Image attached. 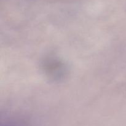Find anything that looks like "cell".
<instances>
[{
  "instance_id": "obj_1",
  "label": "cell",
  "mask_w": 126,
  "mask_h": 126,
  "mask_svg": "<svg viewBox=\"0 0 126 126\" xmlns=\"http://www.w3.org/2000/svg\"><path fill=\"white\" fill-rule=\"evenodd\" d=\"M1 126H27L25 124L18 121H7L2 124Z\"/></svg>"
}]
</instances>
